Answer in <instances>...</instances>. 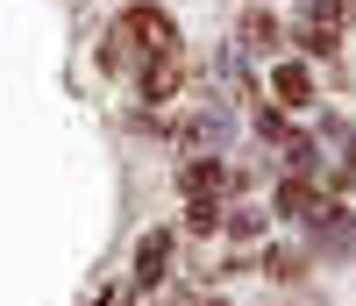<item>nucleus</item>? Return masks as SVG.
Masks as SVG:
<instances>
[{
    "mask_svg": "<svg viewBox=\"0 0 356 306\" xmlns=\"http://www.w3.org/2000/svg\"><path fill=\"white\" fill-rule=\"evenodd\" d=\"M122 43L143 50V57H164V50H178V22L157 8V0H136V8L122 15Z\"/></svg>",
    "mask_w": 356,
    "mask_h": 306,
    "instance_id": "f257e3e1",
    "label": "nucleus"
},
{
    "mask_svg": "<svg viewBox=\"0 0 356 306\" xmlns=\"http://www.w3.org/2000/svg\"><path fill=\"white\" fill-rule=\"evenodd\" d=\"M228 186V164L221 157H193L186 171H178V193H186V200H214Z\"/></svg>",
    "mask_w": 356,
    "mask_h": 306,
    "instance_id": "f03ea898",
    "label": "nucleus"
},
{
    "mask_svg": "<svg viewBox=\"0 0 356 306\" xmlns=\"http://www.w3.org/2000/svg\"><path fill=\"white\" fill-rule=\"evenodd\" d=\"M178 79H186V65H178V50H164V57H150V65H143V100H171L178 93Z\"/></svg>",
    "mask_w": 356,
    "mask_h": 306,
    "instance_id": "7ed1b4c3",
    "label": "nucleus"
},
{
    "mask_svg": "<svg viewBox=\"0 0 356 306\" xmlns=\"http://www.w3.org/2000/svg\"><path fill=\"white\" fill-rule=\"evenodd\" d=\"M164 264H171V235L157 228V235H143V250H136V285L150 292V285L164 278Z\"/></svg>",
    "mask_w": 356,
    "mask_h": 306,
    "instance_id": "20e7f679",
    "label": "nucleus"
},
{
    "mask_svg": "<svg viewBox=\"0 0 356 306\" xmlns=\"http://www.w3.org/2000/svg\"><path fill=\"white\" fill-rule=\"evenodd\" d=\"M271 93H278V107H307V100H314L307 65H278V72H271Z\"/></svg>",
    "mask_w": 356,
    "mask_h": 306,
    "instance_id": "39448f33",
    "label": "nucleus"
},
{
    "mask_svg": "<svg viewBox=\"0 0 356 306\" xmlns=\"http://www.w3.org/2000/svg\"><path fill=\"white\" fill-rule=\"evenodd\" d=\"M243 43H250V50H278V15H271V8H250V15H243Z\"/></svg>",
    "mask_w": 356,
    "mask_h": 306,
    "instance_id": "423d86ee",
    "label": "nucleus"
},
{
    "mask_svg": "<svg viewBox=\"0 0 356 306\" xmlns=\"http://www.w3.org/2000/svg\"><path fill=\"white\" fill-rule=\"evenodd\" d=\"M335 43H342V22H300V50L307 57H335Z\"/></svg>",
    "mask_w": 356,
    "mask_h": 306,
    "instance_id": "0eeeda50",
    "label": "nucleus"
},
{
    "mask_svg": "<svg viewBox=\"0 0 356 306\" xmlns=\"http://www.w3.org/2000/svg\"><path fill=\"white\" fill-rule=\"evenodd\" d=\"M278 214H321V193L307 186V178H285L278 186Z\"/></svg>",
    "mask_w": 356,
    "mask_h": 306,
    "instance_id": "6e6552de",
    "label": "nucleus"
},
{
    "mask_svg": "<svg viewBox=\"0 0 356 306\" xmlns=\"http://www.w3.org/2000/svg\"><path fill=\"white\" fill-rule=\"evenodd\" d=\"M257 129L271 136V143H285V136H292V121H285V107H264V114H257Z\"/></svg>",
    "mask_w": 356,
    "mask_h": 306,
    "instance_id": "1a4fd4ad",
    "label": "nucleus"
},
{
    "mask_svg": "<svg viewBox=\"0 0 356 306\" xmlns=\"http://www.w3.org/2000/svg\"><path fill=\"white\" fill-rule=\"evenodd\" d=\"M100 65H114V72H122V65H129V43H122V29H114V36L100 43Z\"/></svg>",
    "mask_w": 356,
    "mask_h": 306,
    "instance_id": "9d476101",
    "label": "nucleus"
},
{
    "mask_svg": "<svg viewBox=\"0 0 356 306\" xmlns=\"http://www.w3.org/2000/svg\"><path fill=\"white\" fill-rule=\"evenodd\" d=\"M214 221H221L214 200H193V228H200V235H214Z\"/></svg>",
    "mask_w": 356,
    "mask_h": 306,
    "instance_id": "9b49d317",
    "label": "nucleus"
},
{
    "mask_svg": "<svg viewBox=\"0 0 356 306\" xmlns=\"http://www.w3.org/2000/svg\"><path fill=\"white\" fill-rule=\"evenodd\" d=\"M307 22H342V0H307Z\"/></svg>",
    "mask_w": 356,
    "mask_h": 306,
    "instance_id": "f8f14e48",
    "label": "nucleus"
},
{
    "mask_svg": "<svg viewBox=\"0 0 356 306\" xmlns=\"http://www.w3.org/2000/svg\"><path fill=\"white\" fill-rule=\"evenodd\" d=\"M228 228H235V235H243V242H257V235H264V214H235V221H228Z\"/></svg>",
    "mask_w": 356,
    "mask_h": 306,
    "instance_id": "ddd939ff",
    "label": "nucleus"
},
{
    "mask_svg": "<svg viewBox=\"0 0 356 306\" xmlns=\"http://www.w3.org/2000/svg\"><path fill=\"white\" fill-rule=\"evenodd\" d=\"M200 306H228V299H200Z\"/></svg>",
    "mask_w": 356,
    "mask_h": 306,
    "instance_id": "4468645a",
    "label": "nucleus"
},
{
    "mask_svg": "<svg viewBox=\"0 0 356 306\" xmlns=\"http://www.w3.org/2000/svg\"><path fill=\"white\" fill-rule=\"evenodd\" d=\"M100 306H122V299H100Z\"/></svg>",
    "mask_w": 356,
    "mask_h": 306,
    "instance_id": "2eb2a0df",
    "label": "nucleus"
}]
</instances>
